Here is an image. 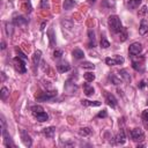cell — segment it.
Returning a JSON list of instances; mask_svg holds the SVG:
<instances>
[{
	"mask_svg": "<svg viewBox=\"0 0 148 148\" xmlns=\"http://www.w3.org/2000/svg\"><path fill=\"white\" fill-rule=\"evenodd\" d=\"M108 24H109L110 30L113 34H120L124 29L121 25V21L119 18V16H117V15H110L108 18Z\"/></svg>",
	"mask_w": 148,
	"mask_h": 148,
	"instance_id": "obj_1",
	"label": "cell"
},
{
	"mask_svg": "<svg viewBox=\"0 0 148 148\" xmlns=\"http://www.w3.org/2000/svg\"><path fill=\"white\" fill-rule=\"evenodd\" d=\"M56 96H57V90L44 91V92H40V95H38V96L36 97V99H37L38 102H47V101L53 99Z\"/></svg>",
	"mask_w": 148,
	"mask_h": 148,
	"instance_id": "obj_2",
	"label": "cell"
},
{
	"mask_svg": "<svg viewBox=\"0 0 148 148\" xmlns=\"http://www.w3.org/2000/svg\"><path fill=\"white\" fill-rule=\"evenodd\" d=\"M13 62H14V67H15V69H16L18 73H22V74H23V73L27 72L24 59H22V58H20V57L17 56V57H15V58L13 59Z\"/></svg>",
	"mask_w": 148,
	"mask_h": 148,
	"instance_id": "obj_3",
	"label": "cell"
},
{
	"mask_svg": "<svg viewBox=\"0 0 148 148\" xmlns=\"http://www.w3.org/2000/svg\"><path fill=\"white\" fill-rule=\"evenodd\" d=\"M131 138L133 141H142L145 139V133L140 127H135L131 131Z\"/></svg>",
	"mask_w": 148,
	"mask_h": 148,
	"instance_id": "obj_4",
	"label": "cell"
},
{
	"mask_svg": "<svg viewBox=\"0 0 148 148\" xmlns=\"http://www.w3.org/2000/svg\"><path fill=\"white\" fill-rule=\"evenodd\" d=\"M143 57L140 58L139 60V56H138V59H135V57H132V67L136 71V72H140L142 73L145 71V65H143Z\"/></svg>",
	"mask_w": 148,
	"mask_h": 148,
	"instance_id": "obj_5",
	"label": "cell"
},
{
	"mask_svg": "<svg viewBox=\"0 0 148 148\" xmlns=\"http://www.w3.org/2000/svg\"><path fill=\"white\" fill-rule=\"evenodd\" d=\"M128 52H130L131 56H139L142 52V45L139 42L132 43L130 45V47H128Z\"/></svg>",
	"mask_w": 148,
	"mask_h": 148,
	"instance_id": "obj_6",
	"label": "cell"
},
{
	"mask_svg": "<svg viewBox=\"0 0 148 148\" xmlns=\"http://www.w3.org/2000/svg\"><path fill=\"white\" fill-rule=\"evenodd\" d=\"M21 139H22V142L25 147H31L32 145V140H31V136L28 134L27 131L24 130H21Z\"/></svg>",
	"mask_w": 148,
	"mask_h": 148,
	"instance_id": "obj_7",
	"label": "cell"
},
{
	"mask_svg": "<svg viewBox=\"0 0 148 148\" xmlns=\"http://www.w3.org/2000/svg\"><path fill=\"white\" fill-rule=\"evenodd\" d=\"M27 22H28V20H27L24 16H22V15L15 14V15L13 16V23H14L15 25H24V24H27Z\"/></svg>",
	"mask_w": 148,
	"mask_h": 148,
	"instance_id": "obj_8",
	"label": "cell"
},
{
	"mask_svg": "<svg viewBox=\"0 0 148 148\" xmlns=\"http://www.w3.org/2000/svg\"><path fill=\"white\" fill-rule=\"evenodd\" d=\"M105 102H106V104H108L109 106H111V108H116L117 104H118L117 98H116L112 94H106V96H105Z\"/></svg>",
	"mask_w": 148,
	"mask_h": 148,
	"instance_id": "obj_9",
	"label": "cell"
},
{
	"mask_svg": "<svg viewBox=\"0 0 148 148\" xmlns=\"http://www.w3.org/2000/svg\"><path fill=\"white\" fill-rule=\"evenodd\" d=\"M114 141H116L117 145H124V143H125V141H126V135H125L124 130H120V131L118 132V134H117L116 138H114Z\"/></svg>",
	"mask_w": 148,
	"mask_h": 148,
	"instance_id": "obj_10",
	"label": "cell"
},
{
	"mask_svg": "<svg viewBox=\"0 0 148 148\" xmlns=\"http://www.w3.org/2000/svg\"><path fill=\"white\" fill-rule=\"evenodd\" d=\"M40 58H42V51H39V50L35 51V53H34V56H32V65H34V69H36V67H38L39 61H40Z\"/></svg>",
	"mask_w": 148,
	"mask_h": 148,
	"instance_id": "obj_11",
	"label": "cell"
},
{
	"mask_svg": "<svg viewBox=\"0 0 148 148\" xmlns=\"http://www.w3.org/2000/svg\"><path fill=\"white\" fill-rule=\"evenodd\" d=\"M57 69L60 73H65V72H68L71 69V65L68 62H66V61H62V62H59L57 65Z\"/></svg>",
	"mask_w": 148,
	"mask_h": 148,
	"instance_id": "obj_12",
	"label": "cell"
},
{
	"mask_svg": "<svg viewBox=\"0 0 148 148\" xmlns=\"http://www.w3.org/2000/svg\"><path fill=\"white\" fill-rule=\"evenodd\" d=\"M34 116H35V117H36V119H37L38 121H40V123L46 121V120L49 119V114H47L46 112H44V111H40V112H37V113H34Z\"/></svg>",
	"mask_w": 148,
	"mask_h": 148,
	"instance_id": "obj_13",
	"label": "cell"
},
{
	"mask_svg": "<svg viewBox=\"0 0 148 148\" xmlns=\"http://www.w3.org/2000/svg\"><path fill=\"white\" fill-rule=\"evenodd\" d=\"M54 133H56V127H53V126L45 127V128L43 130V134H44L46 138H53Z\"/></svg>",
	"mask_w": 148,
	"mask_h": 148,
	"instance_id": "obj_14",
	"label": "cell"
},
{
	"mask_svg": "<svg viewBox=\"0 0 148 148\" xmlns=\"http://www.w3.org/2000/svg\"><path fill=\"white\" fill-rule=\"evenodd\" d=\"M88 37H89V47H95L96 45V39H95V31L94 30H88Z\"/></svg>",
	"mask_w": 148,
	"mask_h": 148,
	"instance_id": "obj_15",
	"label": "cell"
},
{
	"mask_svg": "<svg viewBox=\"0 0 148 148\" xmlns=\"http://www.w3.org/2000/svg\"><path fill=\"white\" fill-rule=\"evenodd\" d=\"M119 76L125 81V82H127V83H130L131 82V75L128 74V72L126 71V69H120L119 71Z\"/></svg>",
	"mask_w": 148,
	"mask_h": 148,
	"instance_id": "obj_16",
	"label": "cell"
},
{
	"mask_svg": "<svg viewBox=\"0 0 148 148\" xmlns=\"http://www.w3.org/2000/svg\"><path fill=\"white\" fill-rule=\"evenodd\" d=\"M47 36H49V40H50V47H54V45H56V36H54L53 29H49Z\"/></svg>",
	"mask_w": 148,
	"mask_h": 148,
	"instance_id": "obj_17",
	"label": "cell"
},
{
	"mask_svg": "<svg viewBox=\"0 0 148 148\" xmlns=\"http://www.w3.org/2000/svg\"><path fill=\"white\" fill-rule=\"evenodd\" d=\"M83 91H84V94H86L87 96H91V95H94L95 89H94L92 86H90L89 83H83Z\"/></svg>",
	"mask_w": 148,
	"mask_h": 148,
	"instance_id": "obj_18",
	"label": "cell"
},
{
	"mask_svg": "<svg viewBox=\"0 0 148 148\" xmlns=\"http://www.w3.org/2000/svg\"><path fill=\"white\" fill-rule=\"evenodd\" d=\"M139 32L140 35H146L148 32V23L146 20H142L140 23V28H139Z\"/></svg>",
	"mask_w": 148,
	"mask_h": 148,
	"instance_id": "obj_19",
	"label": "cell"
},
{
	"mask_svg": "<svg viewBox=\"0 0 148 148\" xmlns=\"http://www.w3.org/2000/svg\"><path fill=\"white\" fill-rule=\"evenodd\" d=\"M81 104L84 105V106H99L101 105V102L98 101H88V99H82L81 101Z\"/></svg>",
	"mask_w": 148,
	"mask_h": 148,
	"instance_id": "obj_20",
	"label": "cell"
},
{
	"mask_svg": "<svg viewBox=\"0 0 148 148\" xmlns=\"http://www.w3.org/2000/svg\"><path fill=\"white\" fill-rule=\"evenodd\" d=\"M72 54H73V58L74 59H77V60H80V59H82L84 57V53H83V51L81 49H74L73 52H72Z\"/></svg>",
	"mask_w": 148,
	"mask_h": 148,
	"instance_id": "obj_21",
	"label": "cell"
},
{
	"mask_svg": "<svg viewBox=\"0 0 148 148\" xmlns=\"http://www.w3.org/2000/svg\"><path fill=\"white\" fill-rule=\"evenodd\" d=\"M74 6H75V1H74V0H64L62 7H64L65 10H69V9H72Z\"/></svg>",
	"mask_w": 148,
	"mask_h": 148,
	"instance_id": "obj_22",
	"label": "cell"
},
{
	"mask_svg": "<svg viewBox=\"0 0 148 148\" xmlns=\"http://www.w3.org/2000/svg\"><path fill=\"white\" fill-rule=\"evenodd\" d=\"M141 5V0H130L127 1V7L130 9H135Z\"/></svg>",
	"mask_w": 148,
	"mask_h": 148,
	"instance_id": "obj_23",
	"label": "cell"
},
{
	"mask_svg": "<svg viewBox=\"0 0 148 148\" xmlns=\"http://www.w3.org/2000/svg\"><path fill=\"white\" fill-rule=\"evenodd\" d=\"M5 30H6V34H7V36H8V37H12V35H13V31H14L13 24H12V23H9V22L5 23Z\"/></svg>",
	"mask_w": 148,
	"mask_h": 148,
	"instance_id": "obj_24",
	"label": "cell"
},
{
	"mask_svg": "<svg viewBox=\"0 0 148 148\" xmlns=\"http://www.w3.org/2000/svg\"><path fill=\"white\" fill-rule=\"evenodd\" d=\"M109 79H110L111 83H113V84H116V86L121 83V77H118L116 74H110V75H109Z\"/></svg>",
	"mask_w": 148,
	"mask_h": 148,
	"instance_id": "obj_25",
	"label": "cell"
},
{
	"mask_svg": "<svg viewBox=\"0 0 148 148\" xmlns=\"http://www.w3.org/2000/svg\"><path fill=\"white\" fill-rule=\"evenodd\" d=\"M8 96H9V90H8L6 87H2V88H1V91H0V97H1V99H2V101H6Z\"/></svg>",
	"mask_w": 148,
	"mask_h": 148,
	"instance_id": "obj_26",
	"label": "cell"
},
{
	"mask_svg": "<svg viewBox=\"0 0 148 148\" xmlns=\"http://www.w3.org/2000/svg\"><path fill=\"white\" fill-rule=\"evenodd\" d=\"M83 77H84V80L87 82H92L95 80V74L91 73V72H87V73L83 74Z\"/></svg>",
	"mask_w": 148,
	"mask_h": 148,
	"instance_id": "obj_27",
	"label": "cell"
},
{
	"mask_svg": "<svg viewBox=\"0 0 148 148\" xmlns=\"http://www.w3.org/2000/svg\"><path fill=\"white\" fill-rule=\"evenodd\" d=\"M81 67L82 68H87V69H94L95 65L92 62H89V61H83V62H81Z\"/></svg>",
	"mask_w": 148,
	"mask_h": 148,
	"instance_id": "obj_28",
	"label": "cell"
},
{
	"mask_svg": "<svg viewBox=\"0 0 148 148\" xmlns=\"http://www.w3.org/2000/svg\"><path fill=\"white\" fill-rule=\"evenodd\" d=\"M80 135H82V136H87V135H89L90 133H91V130L89 128V127H82V128H80Z\"/></svg>",
	"mask_w": 148,
	"mask_h": 148,
	"instance_id": "obj_29",
	"label": "cell"
},
{
	"mask_svg": "<svg viewBox=\"0 0 148 148\" xmlns=\"http://www.w3.org/2000/svg\"><path fill=\"white\" fill-rule=\"evenodd\" d=\"M109 46H110L109 40L105 38V36H102V38H101V47H103V49H108Z\"/></svg>",
	"mask_w": 148,
	"mask_h": 148,
	"instance_id": "obj_30",
	"label": "cell"
},
{
	"mask_svg": "<svg viewBox=\"0 0 148 148\" xmlns=\"http://www.w3.org/2000/svg\"><path fill=\"white\" fill-rule=\"evenodd\" d=\"M105 62H106V65H109V66L118 65V64H117V60H116L114 58H106V59H105Z\"/></svg>",
	"mask_w": 148,
	"mask_h": 148,
	"instance_id": "obj_31",
	"label": "cell"
},
{
	"mask_svg": "<svg viewBox=\"0 0 148 148\" xmlns=\"http://www.w3.org/2000/svg\"><path fill=\"white\" fill-rule=\"evenodd\" d=\"M103 6H105V7H108V8L114 7V1H113V0H104V1H103Z\"/></svg>",
	"mask_w": 148,
	"mask_h": 148,
	"instance_id": "obj_32",
	"label": "cell"
},
{
	"mask_svg": "<svg viewBox=\"0 0 148 148\" xmlns=\"http://www.w3.org/2000/svg\"><path fill=\"white\" fill-rule=\"evenodd\" d=\"M31 111H32V113H37V112H40V111H44V110L40 105H34L31 108Z\"/></svg>",
	"mask_w": 148,
	"mask_h": 148,
	"instance_id": "obj_33",
	"label": "cell"
},
{
	"mask_svg": "<svg viewBox=\"0 0 148 148\" xmlns=\"http://www.w3.org/2000/svg\"><path fill=\"white\" fill-rule=\"evenodd\" d=\"M40 8H49V0H40Z\"/></svg>",
	"mask_w": 148,
	"mask_h": 148,
	"instance_id": "obj_34",
	"label": "cell"
},
{
	"mask_svg": "<svg viewBox=\"0 0 148 148\" xmlns=\"http://www.w3.org/2000/svg\"><path fill=\"white\" fill-rule=\"evenodd\" d=\"M61 56H62V51L61 50H56L54 52H53V57L54 58H61Z\"/></svg>",
	"mask_w": 148,
	"mask_h": 148,
	"instance_id": "obj_35",
	"label": "cell"
},
{
	"mask_svg": "<svg viewBox=\"0 0 148 148\" xmlns=\"http://www.w3.org/2000/svg\"><path fill=\"white\" fill-rule=\"evenodd\" d=\"M108 116V112H106V110H102L101 112H98V114H97V117L98 118H105Z\"/></svg>",
	"mask_w": 148,
	"mask_h": 148,
	"instance_id": "obj_36",
	"label": "cell"
},
{
	"mask_svg": "<svg viewBox=\"0 0 148 148\" xmlns=\"http://www.w3.org/2000/svg\"><path fill=\"white\" fill-rule=\"evenodd\" d=\"M142 119L143 120H146V121H148V109H146V110H143L142 111Z\"/></svg>",
	"mask_w": 148,
	"mask_h": 148,
	"instance_id": "obj_37",
	"label": "cell"
},
{
	"mask_svg": "<svg viewBox=\"0 0 148 148\" xmlns=\"http://www.w3.org/2000/svg\"><path fill=\"white\" fill-rule=\"evenodd\" d=\"M120 36H121V38H120V40H121V42H124V40H126V38H127V34H126V31H125V29H123V31L120 32Z\"/></svg>",
	"mask_w": 148,
	"mask_h": 148,
	"instance_id": "obj_38",
	"label": "cell"
},
{
	"mask_svg": "<svg viewBox=\"0 0 148 148\" xmlns=\"http://www.w3.org/2000/svg\"><path fill=\"white\" fill-rule=\"evenodd\" d=\"M114 59L117 60V64H118V65H120V64H123V62L125 61V60H124V58H123L121 56H116V57H114Z\"/></svg>",
	"mask_w": 148,
	"mask_h": 148,
	"instance_id": "obj_39",
	"label": "cell"
},
{
	"mask_svg": "<svg viewBox=\"0 0 148 148\" xmlns=\"http://www.w3.org/2000/svg\"><path fill=\"white\" fill-rule=\"evenodd\" d=\"M16 53L18 54V57H20V58H22V59H24V60L27 59V57H25V54H24V53H22L20 49H16Z\"/></svg>",
	"mask_w": 148,
	"mask_h": 148,
	"instance_id": "obj_40",
	"label": "cell"
},
{
	"mask_svg": "<svg viewBox=\"0 0 148 148\" xmlns=\"http://www.w3.org/2000/svg\"><path fill=\"white\" fill-rule=\"evenodd\" d=\"M145 86H146V83H145V81H141V82H140V84H139L138 87H139V88H143Z\"/></svg>",
	"mask_w": 148,
	"mask_h": 148,
	"instance_id": "obj_41",
	"label": "cell"
},
{
	"mask_svg": "<svg viewBox=\"0 0 148 148\" xmlns=\"http://www.w3.org/2000/svg\"><path fill=\"white\" fill-rule=\"evenodd\" d=\"M5 49H6V43L2 40L1 42V50H5Z\"/></svg>",
	"mask_w": 148,
	"mask_h": 148,
	"instance_id": "obj_42",
	"label": "cell"
},
{
	"mask_svg": "<svg viewBox=\"0 0 148 148\" xmlns=\"http://www.w3.org/2000/svg\"><path fill=\"white\" fill-rule=\"evenodd\" d=\"M45 23H46V22H43V23H42V25H40V30H43V29H44V25H45Z\"/></svg>",
	"mask_w": 148,
	"mask_h": 148,
	"instance_id": "obj_43",
	"label": "cell"
},
{
	"mask_svg": "<svg viewBox=\"0 0 148 148\" xmlns=\"http://www.w3.org/2000/svg\"><path fill=\"white\" fill-rule=\"evenodd\" d=\"M96 2V0H89V3H95Z\"/></svg>",
	"mask_w": 148,
	"mask_h": 148,
	"instance_id": "obj_44",
	"label": "cell"
},
{
	"mask_svg": "<svg viewBox=\"0 0 148 148\" xmlns=\"http://www.w3.org/2000/svg\"><path fill=\"white\" fill-rule=\"evenodd\" d=\"M147 105H148V99H147Z\"/></svg>",
	"mask_w": 148,
	"mask_h": 148,
	"instance_id": "obj_45",
	"label": "cell"
},
{
	"mask_svg": "<svg viewBox=\"0 0 148 148\" xmlns=\"http://www.w3.org/2000/svg\"><path fill=\"white\" fill-rule=\"evenodd\" d=\"M147 87H148V83H147Z\"/></svg>",
	"mask_w": 148,
	"mask_h": 148,
	"instance_id": "obj_46",
	"label": "cell"
}]
</instances>
